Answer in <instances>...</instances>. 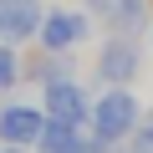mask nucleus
Returning <instances> with one entry per match:
<instances>
[{
    "instance_id": "11",
    "label": "nucleus",
    "mask_w": 153,
    "mask_h": 153,
    "mask_svg": "<svg viewBox=\"0 0 153 153\" xmlns=\"http://www.w3.org/2000/svg\"><path fill=\"white\" fill-rule=\"evenodd\" d=\"M0 153H26V148H16V143H5V148H0Z\"/></svg>"
},
{
    "instance_id": "5",
    "label": "nucleus",
    "mask_w": 153,
    "mask_h": 153,
    "mask_svg": "<svg viewBox=\"0 0 153 153\" xmlns=\"http://www.w3.org/2000/svg\"><path fill=\"white\" fill-rule=\"evenodd\" d=\"M41 0H0V36L5 41H26L41 31Z\"/></svg>"
},
{
    "instance_id": "2",
    "label": "nucleus",
    "mask_w": 153,
    "mask_h": 153,
    "mask_svg": "<svg viewBox=\"0 0 153 153\" xmlns=\"http://www.w3.org/2000/svg\"><path fill=\"white\" fill-rule=\"evenodd\" d=\"M46 117H51V123L82 128V123H92V107H87V97H82V87H76V82L56 76V82H46Z\"/></svg>"
},
{
    "instance_id": "9",
    "label": "nucleus",
    "mask_w": 153,
    "mask_h": 153,
    "mask_svg": "<svg viewBox=\"0 0 153 153\" xmlns=\"http://www.w3.org/2000/svg\"><path fill=\"white\" fill-rule=\"evenodd\" d=\"M16 76H21V66H16V46H0V87H16Z\"/></svg>"
},
{
    "instance_id": "1",
    "label": "nucleus",
    "mask_w": 153,
    "mask_h": 153,
    "mask_svg": "<svg viewBox=\"0 0 153 153\" xmlns=\"http://www.w3.org/2000/svg\"><path fill=\"white\" fill-rule=\"evenodd\" d=\"M92 128H97L92 143H102V148L133 138V133H138V97H133L128 87H107V92L92 102Z\"/></svg>"
},
{
    "instance_id": "4",
    "label": "nucleus",
    "mask_w": 153,
    "mask_h": 153,
    "mask_svg": "<svg viewBox=\"0 0 153 153\" xmlns=\"http://www.w3.org/2000/svg\"><path fill=\"white\" fill-rule=\"evenodd\" d=\"M87 41V16H76V10H51L41 21V46L46 51H71V46H82Z\"/></svg>"
},
{
    "instance_id": "3",
    "label": "nucleus",
    "mask_w": 153,
    "mask_h": 153,
    "mask_svg": "<svg viewBox=\"0 0 153 153\" xmlns=\"http://www.w3.org/2000/svg\"><path fill=\"white\" fill-rule=\"evenodd\" d=\"M97 76L107 87H128L133 76H138V46L128 36H112L102 51H97Z\"/></svg>"
},
{
    "instance_id": "6",
    "label": "nucleus",
    "mask_w": 153,
    "mask_h": 153,
    "mask_svg": "<svg viewBox=\"0 0 153 153\" xmlns=\"http://www.w3.org/2000/svg\"><path fill=\"white\" fill-rule=\"evenodd\" d=\"M87 5H92V21H102L117 36L143 31V0H87Z\"/></svg>"
},
{
    "instance_id": "8",
    "label": "nucleus",
    "mask_w": 153,
    "mask_h": 153,
    "mask_svg": "<svg viewBox=\"0 0 153 153\" xmlns=\"http://www.w3.org/2000/svg\"><path fill=\"white\" fill-rule=\"evenodd\" d=\"M36 148H41V153H82L87 143L76 138V128H71V123H51V117H46V128H41Z\"/></svg>"
},
{
    "instance_id": "10",
    "label": "nucleus",
    "mask_w": 153,
    "mask_h": 153,
    "mask_svg": "<svg viewBox=\"0 0 153 153\" xmlns=\"http://www.w3.org/2000/svg\"><path fill=\"white\" fill-rule=\"evenodd\" d=\"M128 153H153V117H148V123L128 138Z\"/></svg>"
},
{
    "instance_id": "7",
    "label": "nucleus",
    "mask_w": 153,
    "mask_h": 153,
    "mask_svg": "<svg viewBox=\"0 0 153 153\" xmlns=\"http://www.w3.org/2000/svg\"><path fill=\"white\" fill-rule=\"evenodd\" d=\"M46 128V112L36 107H5L0 112V143H16V148H31Z\"/></svg>"
}]
</instances>
